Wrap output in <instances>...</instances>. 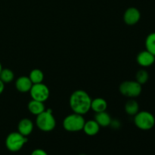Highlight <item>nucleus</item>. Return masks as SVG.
<instances>
[{"label": "nucleus", "mask_w": 155, "mask_h": 155, "mask_svg": "<svg viewBox=\"0 0 155 155\" xmlns=\"http://www.w3.org/2000/svg\"><path fill=\"white\" fill-rule=\"evenodd\" d=\"M107 107V103L104 98H97L92 100L91 102V109L95 113H100V112L106 111Z\"/></svg>", "instance_id": "14"}, {"label": "nucleus", "mask_w": 155, "mask_h": 155, "mask_svg": "<svg viewBox=\"0 0 155 155\" xmlns=\"http://www.w3.org/2000/svg\"><path fill=\"white\" fill-rule=\"evenodd\" d=\"M30 95H31L32 99L42 101V102L46 101L50 95V92L48 86H45L42 83L33 84L30 90Z\"/></svg>", "instance_id": "7"}, {"label": "nucleus", "mask_w": 155, "mask_h": 155, "mask_svg": "<svg viewBox=\"0 0 155 155\" xmlns=\"http://www.w3.org/2000/svg\"><path fill=\"white\" fill-rule=\"evenodd\" d=\"M100 127H101L98 125V123L95 120H92L85 122L83 130L87 136H93L98 134L100 130Z\"/></svg>", "instance_id": "12"}, {"label": "nucleus", "mask_w": 155, "mask_h": 155, "mask_svg": "<svg viewBox=\"0 0 155 155\" xmlns=\"http://www.w3.org/2000/svg\"><path fill=\"white\" fill-rule=\"evenodd\" d=\"M30 155H48L47 154V152L45 151H44L43 149H41V148H37V149H35L32 151L31 154Z\"/></svg>", "instance_id": "21"}, {"label": "nucleus", "mask_w": 155, "mask_h": 155, "mask_svg": "<svg viewBox=\"0 0 155 155\" xmlns=\"http://www.w3.org/2000/svg\"><path fill=\"white\" fill-rule=\"evenodd\" d=\"M136 61L137 63L142 68H148L154 64L155 56L145 49L138 54Z\"/></svg>", "instance_id": "9"}, {"label": "nucleus", "mask_w": 155, "mask_h": 155, "mask_svg": "<svg viewBox=\"0 0 155 155\" xmlns=\"http://www.w3.org/2000/svg\"><path fill=\"white\" fill-rule=\"evenodd\" d=\"M32 86H33V83L30 80L29 77H26V76L18 77V80L15 82L17 90L21 92H30Z\"/></svg>", "instance_id": "11"}, {"label": "nucleus", "mask_w": 155, "mask_h": 155, "mask_svg": "<svg viewBox=\"0 0 155 155\" xmlns=\"http://www.w3.org/2000/svg\"><path fill=\"white\" fill-rule=\"evenodd\" d=\"M18 133L24 136H28L33 130V123L28 118H23L19 121L18 125Z\"/></svg>", "instance_id": "10"}, {"label": "nucleus", "mask_w": 155, "mask_h": 155, "mask_svg": "<svg viewBox=\"0 0 155 155\" xmlns=\"http://www.w3.org/2000/svg\"><path fill=\"white\" fill-rule=\"evenodd\" d=\"M134 117L135 125L141 130H150L154 127L155 117L151 112L147 110L139 111Z\"/></svg>", "instance_id": "3"}, {"label": "nucleus", "mask_w": 155, "mask_h": 155, "mask_svg": "<svg viewBox=\"0 0 155 155\" xmlns=\"http://www.w3.org/2000/svg\"><path fill=\"white\" fill-rule=\"evenodd\" d=\"M85 122L83 115L74 113L64 119L63 127L68 132H79L83 130Z\"/></svg>", "instance_id": "4"}, {"label": "nucleus", "mask_w": 155, "mask_h": 155, "mask_svg": "<svg viewBox=\"0 0 155 155\" xmlns=\"http://www.w3.org/2000/svg\"><path fill=\"white\" fill-rule=\"evenodd\" d=\"M28 110L33 115H39V114L42 113L45 110V105H44V103L42 101H36V100L32 99L31 101H29L28 105Z\"/></svg>", "instance_id": "13"}, {"label": "nucleus", "mask_w": 155, "mask_h": 155, "mask_svg": "<svg viewBox=\"0 0 155 155\" xmlns=\"http://www.w3.org/2000/svg\"><path fill=\"white\" fill-rule=\"evenodd\" d=\"M95 120L101 127H108L111 124V117L110 114L106 111L96 113L95 116Z\"/></svg>", "instance_id": "15"}, {"label": "nucleus", "mask_w": 155, "mask_h": 155, "mask_svg": "<svg viewBox=\"0 0 155 155\" xmlns=\"http://www.w3.org/2000/svg\"><path fill=\"white\" fill-rule=\"evenodd\" d=\"M119 90L124 96L129 98H136L142 93V86L136 81H124L120 85Z\"/></svg>", "instance_id": "6"}, {"label": "nucleus", "mask_w": 155, "mask_h": 155, "mask_svg": "<svg viewBox=\"0 0 155 155\" xmlns=\"http://www.w3.org/2000/svg\"><path fill=\"white\" fill-rule=\"evenodd\" d=\"M145 48L155 56V32L151 33L145 39Z\"/></svg>", "instance_id": "18"}, {"label": "nucleus", "mask_w": 155, "mask_h": 155, "mask_svg": "<svg viewBox=\"0 0 155 155\" xmlns=\"http://www.w3.org/2000/svg\"><path fill=\"white\" fill-rule=\"evenodd\" d=\"M14 78H15V74H14L13 71L12 70L8 69V68H5V69L2 70L1 73H0V80L3 83H11L14 80Z\"/></svg>", "instance_id": "19"}, {"label": "nucleus", "mask_w": 155, "mask_h": 155, "mask_svg": "<svg viewBox=\"0 0 155 155\" xmlns=\"http://www.w3.org/2000/svg\"><path fill=\"white\" fill-rule=\"evenodd\" d=\"M141 19V12L135 7H130L125 11L124 21L127 25L133 26L137 24Z\"/></svg>", "instance_id": "8"}, {"label": "nucleus", "mask_w": 155, "mask_h": 155, "mask_svg": "<svg viewBox=\"0 0 155 155\" xmlns=\"http://www.w3.org/2000/svg\"><path fill=\"white\" fill-rule=\"evenodd\" d=\"M36 124L38 128L43 132H50L55 128L56 120L51 110L48 109L36 116Z\"/></svg>", "instance_id": "2"}, {"label": "nucleus", "mask_w": 155, "mask_h": 155, "mask_svg": "<svg viewBox=\"0 0 155 155\" xmlns=\"http://www.w3.org/2000/svg\"><path fill=\"white\" fill-rule=\"evenodd\" d=\"M79 155H87V154H79Z\"/></svg>", "instance_id": "24"}, {"label": "nucleus", "mask_w": 155, "mask_h": 155, "mask_svg": "<svg viewBox=\"0 0 155 155\" xmlns=\"http://www.w3.org/2000/svg\"><path fill=\"white\" fill-rule=\"evenodd\" d=\"M4 89H5V83H3L1 80H0V95L2 93L3 91H4Z\"/></svg>", "instance_id": "22"}, {"label": "nucleus", "mask_w": 155, "mask_h": 155, "mask_svg": "<svg viewBox=\"0 0 155 155\" xmlns=\"http://www.w3.org/2000/svg\"><path fill=\"white\" fill-rule=\"evenodd\" d=\"M28 139L18 132H13L8 135L5 139V146L8 151L17 152L21 150Z\"/></svg>", "instance_id": "5"}, {"label": "nucleus", "mask_w": 155, "mask_h": 155, "mask_svg": "<svg viewBox=\"0 0 155 155\" xmlns=\"http://www.w3.org/2000/svg\"><path fill=\"white\" fill-rule=\"evenodd\" d=\"M2 70V64H1V63H0V73H1Z\"/></svg>", "instance_id": "23"}, {"label": "nucleus", "mask_w": 155, "mask_h": 155, "mask_svg": "<svg viewBox=\"0 0 155 155\" xmlns=\"http://www.w3.org/2000/svg\"><path fill=\"white\" fill-rule=\"evenodd\" d=\"M29 78L31 80L33 84L42 83L44 80V74L42 71L39 69H33L30 73Z\"/></svg>", "instance_id": "17"}, {"label": "nucleus", "mask_w": 155, "mask_h": 155, "mask_svg": "<svg viewBox=\"0 0 155 155\" xmlns=\"http://www.w3.org/2000/svg\"><path fill=\"white\" fill-rule=\"evenodd\" d=\"M149 80V74L148 71L145 69H141L136 73V81L138 82L139 84H145Z\"/></svg>", "instance_id": "20"}, {"label": "nucleus", "mask_w": 155, "mask_h": 155, "mask_svg": "<svg viewBox=\"0 0 155 155\" xmlns=\"http://www.w3.org/2000/svg\"><path fill=\"white\" fill-rule=\"evenodd\" d=\"M91 102L89 94L81 89L74 91L70 97V107L74 113L79 114H86L91 109Z\"/></svg>", "instance_id": "1"}, {"label": "nucleus", "mask_w": 155, "mask_h": 155, "mask_svg": "<svg viewBox=\"0 0 155 155\" xmlns=\"http://www.w3.org/2000/svg\"><path fill=\"white\" fill-rule=\"evenodd\" d=\"M125 110L127 114L135 116L139 111V104L136 100L130 99L126 103Z\"/></svg>", "instance_id": "16"}]
</instances>
